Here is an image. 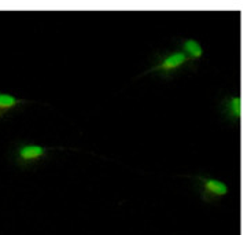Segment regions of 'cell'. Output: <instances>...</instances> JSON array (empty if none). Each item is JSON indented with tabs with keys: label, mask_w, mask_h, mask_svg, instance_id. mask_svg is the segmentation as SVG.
Returning <instances> with one entry per match:
<instances>
[{
	"label": "cell",
	"mask_w": 251,
	"mask_h": 235,
	"mask_svg": "<svg viewBox=\"0 0 251 235\" xmlns=\"http://www.w3.org/2000/svg\"><path fill=\"white\" fill-rule=\"evenodd\" d=\"M197 193L203 202H217L229 193V187L224 181L207 175L192 176Z\"/></svg>",
	"instance_id": "obj_3"
},
{
	"label": "cell",
	"mask_w": 251,
	"mask_h": 235,
	"mask_svg": "<svg viewBox=\"0 0 251 235\" xmlns=\"http://www.w3.org/2000/svg\"><path fill=\"white\" fill-rule=\"evenodd\" d=\"M184 67H192V65L183 51L176 47L156 55L154 65L149 67L144 74L158 73L163 79H172L175 74L181 72Z\"/></svg>",
	"instance_id": "obj_1"
},
{
	"label": "cell",
	"mask_w": 251,
	"mask_h": 235,
	"mask_svg": "<svg viewBox=\"0 0 251 235\" xmlns=\"http://www.w3.org/2000/svg\"><path fill=\"white\" fill-rule=\"evenodd\" d=\"M178 50H181L185 57L190 59L191 65H195V62L203 58V47L202 44L197 41L195 39H187V37H181L178 39Z\"/></svg>",
	"instance_id": "obj_5"
},
{
	"label": "cell",
	"mask_w": 251,
	"mask_h": 235,
	"mask_svg": "<svg viewBox=\"0 0 251 235\" xmlns=\"http://www.w3.org/2000/svg\"><path fill=\"white\" fill-rule=\"evenodd\" d=\"M59 147H47L32 142H17L11 151V158L18 168H33L46 160L48 154Z\"/></svg>",
	"instance_id": "obj_2"
},
{
	"label": "cell",
	"mask_w": 251,
	"mask_h": 235,
	"mask_svg": "<svg viewBox=\"0 0 251 235\" xmlns=\"http://www.w3.org/2000/svg\"><path fill=\"white\" fill-rule=\"evenodd\" d=\"M26 103H29V101L26 99H20L14 95L0 91V118L13 113L17 109L26 105Z\"/></svg>",
	"instance_id": "obj_6"
},
{
	"label": "cell",
	"mask_w": 251,
	"mask_h": 235,
	"mask_svg": "<svg viewBox=\"0 0 251 235\" xmlns=\"http://www.w3.org/2000/svg\"><path fill=\"white\" fill-rule=\"evenodd\" d=\"M220 113L231 125H239L242 120V96L240 94L226 95L220 102Z\"/></svg>",
	"instance_id": "obj_4"
}]
</instances>
